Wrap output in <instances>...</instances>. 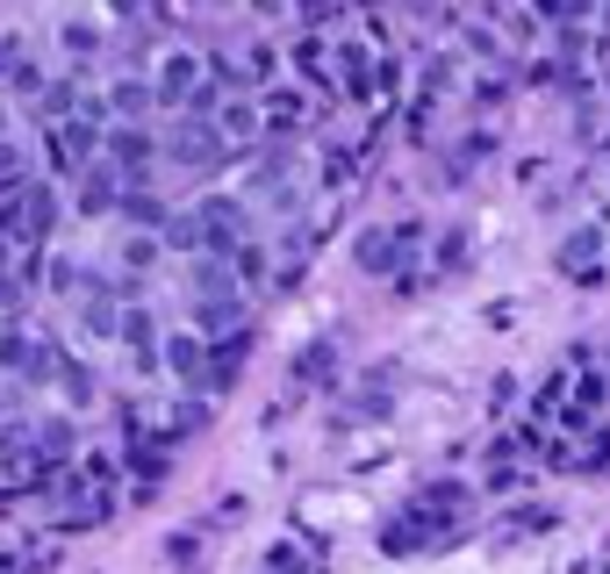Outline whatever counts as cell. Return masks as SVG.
Instances as JSON below:
<instances>
[{"label": "cell", "mask_w": 610, "mask_h": 574, "mask_svg": "<svg viewBox=\"0 0 610 574\" xmlns=\"http://www.w3.org/2000/svg\"><path fill=\"white\" fill-rule=\"evenodd\" d=\"M475 503V489L467 481H431V489L417 495V503L403 510V517L380 532V546L388 553H417V546H446L453 539V524H460V510Z\"/></svg>", "instance_id": "1"}, {"label": "cell", "mask_w": 610, "mask_h": 574, "mask_svg": "<svg viewBox=\"0 0 610 574\" xmlns=\"http://www.w3.org/2000/svg\"><path fill=\"white\" fill-rule=\"evenodd\" d=\"M58 230V194H51V180H29L22 194H8L0 202V237L8 245H22V252H43V237Z\"/></svg>", "instance_id": "2"}, {"label": "cell", "mask_w": 610, "mask_h": 574, "mask_svg": "<svg viewBox=\"0 0 610 574\" xmlns=\"http://www.w3.org/2000/svg\"><path fill=\"white\" fill-rule=\"evenodd\" d=\"M159 158H173V165H187L194 180H209L223 158H231V144L216 137V123H187V115H173V130L159 137Z\"/></svg>", "instance_id": "3"}, {"label": "cell", "mask_w": 610, "mask_h": 574, "mask_svg": "<svg viewBox=\"0 0 610 574\" xmlns=\"http://www.w3.org/2000/svg\"><path fill=\"white\" fill-rule=\"evenodd\" d=\"M58 359H65V352H58V345L43 338V330H29V324H0V367H8V373H22L29 388H37V381H51V373H58Z\"/></svg>", "instance_id": "4"}, {"label": "cell", "mask_w": 610, "mask_h": 574, "mask_svg": "<svg viewBox=\"0 0 610 574\" xmlns=\"http://www.w3.org/2000/svg\"><path fill=\"white\" fill-rule=\"evenodd\" d=\"M151 158H159V137H151V130L115 123L109 137H101V165H109L122 187H144V180H151Z\"/></svg>", "instance_id": "5"}, {"label": "cell", "mask_w": 610, "mask_h": 574, "mask_svg": "<svg viewBox=\"0 0 610 574\" xmlns=\"http://www.w3.org/2000/svg\"><path fill=\"white\" fill-rule=\"evenodd\" d=\"M209 86V58L202 51H165L159 58V80H151V94H159V109L187 115V101Z\"/></svg>", "instance_id": "6"}, {"label": "cell", "mask_w": 610, "mask_h": 574, "mask_svg": "<svg viewBox=\"0 0 610 574\" xmlns=\"http://www.w3.org/2000/svg\"><path fill=\"white\" fill-rule=\"evenodd\" d=\"M194 223H202V259H223V252H237V245H252L244 237V202H231V194H202L194 202Z\"/></svg>", "instance_id": "7"}, {"label": "cell", "mask_w": 610, "mask_h": 574, "mask_svg": "<svg viewBox=\"0 0 610 574\" xmlns=\"http://www.w3.org/2000/svg\"><path fill=\"white\" fill-rule=\"evenodd\" d=\"M43 151H51V173H65V180H80L87 165H94V151H101V137L87 123H58L51 137H43Z\"/></svg>", "instance_id": "8"}, {"label": "cell", "mask_w": 610, "mask_h": 574, "mask_svg": "<svg viewBox=\"0 0 610 574\" xmlns=\"http://www.w3.org/2000/svg\"><path fill=\"white\" fill-rule=\"evenodd\" d=\"M165 367H173V381H187V396H202L209 388V338H165Z\"/></svg>", "instance_id": "9"}, {"label": "cell", "mask_w": 610, "mask_h": 574, "mask_svg": "<svg viewBox=\"0 0 610 574\" xmlns=\"http://www.w3.org/2000/svg\"><path fill=\"white\" fill-rule=\"evenodd\" d=\"M309 115H316V109H309L302 94H281V86H273V94H258V123H266V137H281V144L295 137Z\"/></svg>", "instance_id": "10"}, {"label": "cell", "mask_w": 610, "mask_h": 574, "mask_svg": "<svg viewBox=\"0 0 610 574\" xmlns=\"http://www.w3.org/2000/svg\"><path fill=\"white\" fill-rule=\"evenodd\" d=\"M216 137L231 144V151H244L252 137H266V123H258V101H252V94H231V101L216 109Z\"/></svg>", "instance_id": "11"}, {"label": "cell", "mask_w": 610, "mask_h": 574, "mask_svg": "<svg viewBox=\"0 0 610 574\" xmlns=\"http://www.w3.org/2000/svg\"><path fill=\"white\" fill-rule=\"evenodd\" d=\"M115 338L130 345L136 373H151V367H159V324L144 316V301H130V309H122V330H115Z\"/></svg>", "instance_id": "12"}, {"label": "cell", "mask_w": 610, "mask_h": 574, "mask_svg": "<svg viewBox=\"0 0 610 574\" xmlns=\"http://www.w3.org/2000/svg\"><path fill=\"white\" fill-rule=\"evenodd\" d=\"M560 274L575 280H603V230L589 223V230H575L568 245H560Z\"/></svg>", "instance_id": "13"}, {"label": "cell", "mask_w": 610, "mask_h": 574, "mask_svg": "<svg viewBox=\"0 0 610 574\" xmlns=\"http://www.w3.org/2000/svg\"><path fill=\"white\" fill-rule=\"evenodd\" d=\"M72 309H80V324L94 330V338H115V330H122V301L109 295V280H94L80 301H72Z\"/></svg>", "instance_id": "14"}, {"label": "cell", "mask_w": 610, "mask_h": 574, "mask_svg": "<svg viewBox=\"0 0 610 574\" xmlns=\"http://www.w3.org/2000/svg\"><path fill=\"white\" fill-rule=\"evenodd\" d=\"M122 216H130L136 230H151V237H159L165 223H173V208H165V202H159L151 187H122Z\"/></svg>", "instance_id": "15"}, {"label": "cell", "mask_w": 610, "mask_h": 574, "mask_svg": "<svg viewBox=\"0 0 610 574\" xmlns=\"http://www.w3.org/2000/svg\"><path fill=\"white\" fill-rule=\"evenodd\" d=\"M43 287H51V295H72V301H80L87 287H94V274H87L80 259H65V252H51V259H43Z\"/></svg>", "instance_id": "16"}, {"label": "cell", "mask_w": 610, "mask_h": 574, "mask_svg": "<svg viewBox=\"0 0 610 574\" xmlns=\"http://www.w3.org/2000/svg\"><path fill=\"white\" fill-rule=\"evenodd\" d=\"M151 80H115V94H109V115H122L130 130H144V109H151Z\"/></svg>", "instance_id": "17"}, {"label": "cell", "mask_w": 610, "mask_h": 574, "mask_svg": "<svg viewBox=\"0 0 610 574\" xmlns=\"http://www.w3.org/2000/svg\"><path fill=\"white\" fill-rule=\"evenodd\" d=\"M80 208H94V216H101V208H122V187H115L109 165H87V173H80Z\"/></svg>", "instance_id": "18"}, {"label": "cell", "mask_w": 610, "mask_h": 574, "mask_svg": "<svg viewBox=\"0 0 610 574\" xmlns=\"http://www.w3.org/2000/svg\"><path fill=\"white\" fill-rule=\"evenodd\" d=\"M331 367H338V345H331V338H316V345H302V352H295V381H309V388H324Z\"/></svg>", "instance_id": "19"}, {"label": "cell", "mask_w": 610, "mask_h": 574, "mask_svg": "<svg viewBox=\"0 0 610 574\" xmlns=\"http://www.w3.org/2000/svg\"><path fill=\"white\" fill-rule=\"evenodd\" d=\"M531 532H553V510H531V503H517L510 517L496 524V546H510V539H531Z\"/></svg>", "instance_id": "20"}, {"label": "cell", "mask_w": 610, "mask_h": 574, "mask_svg": "<svg viewBox=\"0 0 610 574\" xmlns=\"http://www.w3.org/2000/svg\"><path fill=\"white\" fill-rule=\"evenodd\" d=\"M159 245H165V252H194V259H202L209 245H202V223H194V208H180V216L165 223V230H159Z\"/></svg>", "instance_id": "21"}, {"label": "cell", "mask_w": 610, "mask_h": 574, "mask_svg": "<svg viewBox=\"0 0 610 574\" xmlns=\"http://www.w3.org/2000/svg\"><path fill=\"white\" fill-rule=\"evenodd\" d=\"M258 574H316V546L302 553L295 539H287V546H273V553H266V567H258Z\"/></svg>", "instance_id": "22"}, {"label": "cell", "mask_w": 610, "mask_h": 574, "mask_svg": "<svg viewBox=\"0 0 610 574\" xmlns=\"http://www.w3.org/2000/svg\"><path fill=\"white\" fill-rule=\"evenodd\" d=\"M65 51H72V72H80L87 58H101V29L94 22H65Z\"/></svg>", "instance_id": "23"}, {"label": "cell", "mask_w": 610, "mask_h": 574, "mask_svg": "<svg viewBox=\"0 0 610 574\" xmlns=\"http://www.w3.org/2000/svg\"><path fill=\"white\" fill-rule=\"evenodd\" d=\"M231 274H237V287H258V280H266V252H258V245H237V252H231Z\"/></svg>", "instance_id": "24"}, {"label": "cell", "mask_w": 610, "mask_h": 574, "mask_svg": "<svg viewBox=\"0 0 610 574\" xmlns=\"http://www.w3.org/2000/svg\"><path fill=\"white\" fill-rule=\"evenodd\" d=\"M22 151H14V144H0V202H8V194H22L29 187V173H22Z\"/></svg>", "instance_id": "25"}, {"label": "cell", "mask_w": 610, "mask_h": 574, "mask_svg": "<svg viewBox=\"0 0 610 574\" xmlns=\"http://www.w3.org/2000/svg\"><path fill=\"white\" fill-rule=\"evenodd\" d=\"M58 381H65V402H80V410L94 402V373H87V367H72V359H58Z\"/></svg>", "instance_id": "26"}, {"label": "cell", "mask_w": 610, "mask_h": 574, "mask_svg": "<svg viewBox=\"0 0 610 574\" xmlns=\"http://www.w3.org/2000/svg\"><path fill=\"white\" fill-rule=\"evenodd\" d=\"M159 252H165L159 237H130V245H122V266H130V274H144V266L159 259Z\"/></svg>", "instance_id": "27"}, {"label": "cell", "mask_w": 610, "mask_h": 574, "mask_svg": "<svg viewBox=\"0 0 610 574\" xmlns=\"http://www.w3.org/2000/svg\"><path fill=\"white\" fill-rule=\"evenodd\" d=\"M22 295H29V274H8V266H0V309H14Z\"/></svg>", "instance_id": "28"}, {"label": "cell", "mask_w": 610, "mask_h": 574, "mask_svg": "<svg viewBox=\"0 0 610 574\" xmlns=\"http://www.w3.org/2000/svg\"><path fill=\"white\" fill-rule=\"evenodd\" d=\"M0 574H37V553H0Z\"/></svg>", "instance_id": "29"}, {"label": "cell", "mask_w": 610, "mask_h": 574, "mask_svg": "<svg viewBox=\"0 0 610 574\" xmlns=\"http://www.w3.org/2000/svg\"><path fill=\"white\" fill-rule=\"evenodd\" d=\"M0 144H8V101H0Z\"/></svg>", "instance_id": "30"}, {"label": "cell", "mask_w": 610, "mask_h": 574, "mask_svg": "<svg viewBox=\"0 0 610 574\" xmlns=\"http://www.w3.org/2000/svg\"><path fill=\"white\" fill-rule=\"evenodd\" d=\"M0 410H8V388H0Z\"/></svg>", "instance_id": "31"}, {"label": "cell", "mask_w": 610, "mask_h": 574, "mask_svg": "<svg viewBox=\"0 0 610 574\" xmlns=\"http://www.w3.org/2000/svg\"><path fill=\"white\" fill-rule=\"evenodd\" d=\"M603 574H610V567H603Z\"/></svg>", "instance_id": "32"}]
</instances>
